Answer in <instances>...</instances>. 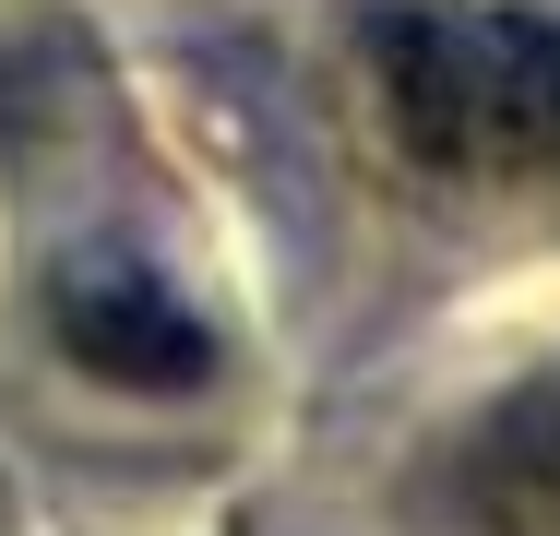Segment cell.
<instances>
[{"instance_id": "6da1fadb", "label": "cell", "mask_w": 560, "mask_h": 536, "mask_svg": "<svg viewBox=\"0 0 560 536\" xmlns=\"http://www.w3.org/2000/svg\"><path fill=\"white\" fill-rule=\"evenodd\" d=\"M370 96L382 131L442 179H560V24L406 0L370 12Z\"/></svg>"}, {"instance_id": "7a4b0ae2", "label": "cell", "mask_w": 560, "mask_h": 536, "mask_svg": "<svg viewBox=\"0 0 560 536\" xmlns=\"http://www.w3.org/2000/svg\"><path fill=\"white\" fill-rule=\"evenodd\" d=\"M60 346L96 382H119V394H191L215 370V334L167 287H143V275H72L60 287Z\"/></svg>"}, {"instance_id": "3957f363", "label": "cell", "mask_w": 560, "mask_h": 536, "mask_svg": "<svg viewBox=\"0 0 560 536\" xmlns=\"http://www.w3.org/2000/svg\"><path fill=\"white\" fill-rule=\"evenodd\" d=\"M489 477H501V501H513L525 525H560V382L525 394L513 418L489 429Z\"/></svg>"}]
</instances>
